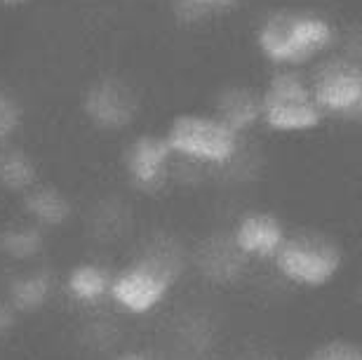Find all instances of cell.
Listing matches in <instances>:
<instances>
[{
	"label": "cell",
	"mask_w": 362,
	"mask_h": 360,
	"mask_svg": "<svg viewBox=\"0 0 362 360\" xmlns=\"http://www.w3.org/2000/svg\"><path fill=\"white\" fill-rule=\"evenodd\" d=\"M329 42V21L313 12H280L266 19L259 31L262 52L278 64H303L325 52Z\"/></svg>",
	"instance_id": "6da1fadb"
},
{
	"label": "cell",
	"mask_w": 362,
	"mask_h": 360,
	"mask_svg": "<svg viewBox=\"0 0 362 360\" xmlns=\"http://www.w3.org/2000/svg\"><path fill=\"white\" fill-rule=\"evenodd\" d=\"M168 146L200 163H228L238 151V129L223 118L184 113L170 125Z\"/></svg>",
	"instance_id": "7a4b0ae2"
},
{
	"label": "cell",
	"mask_w": 362,
	"mask_h": 360,
	"mask_svg": "<svg viewBox=\"0 0 362 360\" xmlns=\"http://www.w3.org/2000/svg\"><path fill=\"white\" fill-rule=\"evenodd\" d=\"M259 113L278 132H308L320 125L322 111L315 104L313 92L299 76H275L266 88Z\"/></svg>",
	"instance_id": "3957f363"
},
{
	"label": "cell",
	"mask_w": 362,
	"mask_h": 360,
	"mask_svg": "<svg viewBox=\"0 0 362 360\" xmlns=\"http://www.w3.org/2000/svg\"><path fill=\"white\" fill-rule=\"evenodd\" d=\"M275 255H278V269L289 280L310 287L329 283L341 264V255L334 245L313 236H299L287 243L282 240Z\"/></svg>",
	"instance_id": "277c9868"
},
{
	"label": "cell",
	"mask_w": 362,
	"mask_h": 360,
	"mask_svg": "<svg viewBox=\"0 0 362 360\" xmlns=\"http://www.w3.org/2000/svg\"><path fill=\"white\" fill-rule=\"evenodd\" d=\"M310 92L322 113H353L362 106V71L349 62L329 64L320 71Z\"/></svg>",
	"instance_id": "5b68a950"
},
{
	"label": "cell",
	"mask_w": 362,
	"mask_h": 360,
	"mask_svg": "<svg viewBox=\"0 0 362 360\" xmlns=\"http://www.w3.org/2000/svg\"><path fill=\"white\" fill-rule=\"evenodd\" d=\"M168 292V278L151 266H134L113 283L115 301L132 313H146Z\"/></svg>",
	"instance_id": "8992f818"
},
{
	"label": "cell",
	"mask_w": 362,
	"mask_h": 360,
	"mask_svg": "<svg viewBox=\"0 0 362 360\" xmlns=\"http://www.w3.org/2000/svg\"><path fill=\"white\" fill-rule=\"evenodd\" d=\"M235 240L247 255L266 257L278 252L282 240H285V233H282L280 221L271 214H252L238 228Z\"/></svg>",
	"instance_id": "52a82bcc"
},
{
	"label": "cell",
	"mask_w": 362,
	"mask_h": 360,
	"mask_svg": "<svg viewBox=\"0 0 362 360\" xmlns=\"http://www.w3.org/2000/svg\"><path fill=\"white\" fill-rule=\"evenodd\" d=\"M170 153H172V149L168 146L165 139L146 137V139L136 141L132 149V156H129V170H132L136 182H141V184L158 182L165 172V163H168Z\"/></svg>",
	"instance_id": "ba28073f"
},
{
	"label": "cell",
	"mask_w": 362,
	"mask_h": 360,
	"mask_svg": "<svg viewBox=\"0 0 362 360\" xmlns=\"http://www.w3.org/2000/svg\"><path fill=\"white\" fill-rule=\"evenodd\" d=\"M108 287V278L106 273L97 269L92 264H83L74 269L69 278V290L78 301H85V304H94L101 294L106 292Z\"/></svg>",
	"instance_id": "9c48e42d"
},
{
	"label": "cell",
	"mask_w": 362,
	"mask_h": 360,
	"mask_svg": "<svg viewBox=\"0 0 362 360\" xmlns=\"http://www.w3.org/2000/svg\"><path fill=\"white\" fill-rule=\"evenodd\" d=\"M310 360H362L360 351L349 347V344H329V347L320 349Z\"/></svg>",
	"instance_id": "30bf717a"
},
{
	"label": "cell",
	"mask_w": 362,
	"mask_h": 360,
	"mask_svg": "<svg viewBox=\"0 0 362 360\" xmlns=\"http://www.w3.org/2000/svg\"><path fill=\"white\" fill-rule=\"evenodd\" d=\"M195 5H226V3H233V0H191Z\"/></svg>",
	"instance_id": "8fae6325"
},
{
	"label": "cell",
	"mask_w": 362,
	"mask_h": 360,
	"mask_svg": "<svg viewBox=\"0 0 362 360\" xmlns=\"http://www.w3.org/2000/svg\"><path fill=\"white\" fill-rule=\"evenodd\" d=\"M118 360H146V358H141V356H122Z\"/></svg>",
	"instance_id": "7c38bea8"
}]
</instances>
